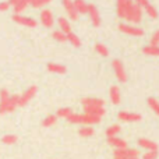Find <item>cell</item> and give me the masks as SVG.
<instances>
[{
  "label": "cell",
  "instance_id": "obj_21",
  "mask_svg": "<svg viewBox=\"0 0 159 159\" xmlns=\"http://www.w3.org/2000/svg\"><path fill=\"white\" fill-rule=\"evenodd\" d=\"M74 3V7L77 10L78 14H87L88 13V4L84 2V0H73Z\"/></svg>",
  "mask_w": 159,
  "mask_h": 159
},
{
  "label": "cell",
  "instance_id": "obj_41",
  "mask_svg": "<svg viewBox=\"0 0 159 159\" xmlns=\"http://www.w3.org/2000/svg\"><path fill=\"white\" fill-rule=\"evenodd\" d=\"M113 159H140V158H117V157H113Z\"/></svg>",
  "mask_w": 159,
  "mask_h": 159
},
{
  "label": "cell",
  "instance_id": "obj_2",
  "mask_svg": "<svg viewBox=\"0 0 159 159\" xmlns=\"http://www.w3.org/2000/svg\"><path fill=\"white\" fill-rule=\"evenodd\" d=\"M36 92H38V87H35V85H32V87L27 88V89H25L24 92L20 95L18 106H25V105H27L28 102H30L31 99H32L34 96L36 95Z\"/></svg>",
  "mask_w": 159,
  "mask_h": 159
},
{
  "label": "cell",
  "instance_id": "obj_22",
  "mask_svg": "<svg viewBox=\"0 0 159 159\" xmlns=\"http://www.w3.org/2000/svg\"><path fill=\"white\" fill-rule=\"evenodd\" d=\"M18 99H20V95H10V101H8L7 113L14 112V110L18 107Z\"/></svg>",
  "mask_w": 159,
  "mask_h": 159
},
{
  "label": "cell",
  "instance_id": "obj_6",
  "mask_svg": "<svg viewBox=\"0 0 159 159\" xmlns=\"http://www.w3.org/2000/svg\"><path fill=\"white\" fill-rule=\"evenodd\" d=\"M119 30L123 34H127V35H133V36H143L144 31L138 27H133V25L129 24H120L119 25Z\"/></svg>",
  "mask_w": 159,
  "mask_h": 159
},
{
  "label": "cell",
  "instance_id": "obj_19",
  "mask_svg": "<svg viewBox=\"0 0 159 159\" xmlns=\"http://www.w3.org/2000/svg\"><path fill=\"white\" fill-rule=\"evenodd\" d=\"M48 70L50 73H55V74H64L67 71L66 66L63 64H57V63H49L48 64Z\"/></svg>",
  "mask_w": 159,
  "mask_h": 159
},
{
  "label": "cell",
  "instance_id": "obj_28",
  "mask_svg": "<svg viewBox=\"0 0 159 159\" xmlns=\"http://www.w3.org/2000/svg\"><path fill=\"white\" fill-rule=\"evenodd\" d=\"M56 121H57V116H56V115H49V116H46V117L43 119L42 126H43V127H50V126H53Z\"/></svg>",
  "mask_w": 159,
  "mask_h": 159
},
{
  "label": "cell",
  "instance_id": "obj_32",
  "mask_svg": "<svg viewBox=\"0 0 159 159\" xmlns=\"http://www.w3.org/2000/svg\"><path fill=\"white\" fill-rule=\"evenodd\" d=\"M95 50H96L98 55L103 56V57H107V56H109V50H107V48L105 46L103 43H96L95 45Z\"/></svg>",
  "mask_w": 159,
  "mask_h": 159
},
{
  "label": "cell",
  "instance_id": "obj_29",
  "mask_svg": "<svg viewBox=\"0 0 159 159\" xmlns=\"http://www.w3.org/2000/svg\"><path fill=\"white\" fill-rule=\"evenodd\" d=\"M52 36H53V39H55V41L60 42V43H63V42H67V35L64 32H61L60 30L55 31V32L52 34Z\"/></svg>",
  "mask_w": 159,
  "mask_h": 159
},
{
  "label": "cell",
  "instance_id": "obj_8",
  "mask_svg": "<svg viewBox=\"0 0 159 159\" xmlns=\"http://www.w3.org/2000/svg\"><path fill=\"white\" fill-rule=\"evenodd\" d=\"M138 151L134 148H123V149H115L113 152V157H117V158H138Z\"/></svg>",
  "mask_w": 159,
  "mask_h": 159
},
{
  "label": "cell",
  "instance_id": "obj_26",
  "mask_svg": "<svg viewBox=\"0 0 159 159\" xmlns=\"http://www.w3.org/2000/svg\"><path fill=\"white\" fill-rule=\"evenodd\" d=\"M93 129L91 126H82L81 129L78 130V134L81 135V137H92L93 135Z\"/></svg>",
  "mask_w": 159,
  "mask_h": 159
},
{
  "label": "cell",
  "instance_id": "obj_1",
  "mask_svg": "<svg viewBox=\"0 0 159 159\" xmlns=\"http://www.w3.org/2000/svg\"><path fill=\"white\" fill-rule=\"evenodd\" d=\"M134 2L133 0H116V13L120 18L127 20L130 10H131Z\"/></svg>",
  "mask_w": 159,
  "mask_h": 159
},
{
  "label": "cell",
  "instance_id": "obj_12",
  "mask_svg": "<svg viewBox=\"0 0 159 159\" xmlns=\"http://www.w3.org/2000/svg\"><path fill=\"white\" fill-rule=\"evenodd\" d=\"M88 16L91 18V22L93 24V27H99L101 25V16H99L98 8L93 4H88Z\"/></svg>",
  "mask_w": 159,
  "mask_h": 159
},
{
  "label": "cell",
  "instance_id": "obj_33",
  "mask_svg": "<svg viewBox=\"0 0 159 159\" xmlns=\"http://www.w3.org/2000/svg\"><path fill=\"white\" fill-rule=\"evenodd\" d=\"M144 10H145V13L148 14L149 18H154V20H155V18H158V10L151 4V3H149V4L147 6V7L144 8Z\"/></svg>",
  "mask_w": 159,
  "mask_h": 159
},
{
  "label": "cell",
  "instance_id": "obj_42",
  "mask_svg": "<svg viewBox=\"0 0 159 159\" xmlns=\"http://www.w3.org/2000/svg\"><path fill=\"white\" fill-rule=\"evenodd\" d=\"M32 2H34V0H28V3H30V4H32Z\"/></svg>",
  "mask_w": 159,
  "mask_h": 159
},
{
  "label": "cell",
  "instance_id": "obj_13",
  "mask_svg": "<svg viewBox=\"0 0 159 159\" xmlns=\"http://www.w3.org/2000/svg\"><path fill=\"white\" fill-rule=\"evenodd\" d=\"M101 121V117L93 115H88V113H84V115H80V124H84V126H92V124H98Z\"/></svg>",
  "mask_w": 159,
  "mask_h": 159
},
{
  "label": "cell",
  "instance_id": "obj_27",
  "mask_svg": "<svg viewBox=\"0 0 159 159\" xmlns=\"http://www.w3.org/2000/svg\"><path fill=\"white\" fill-rule=\"evenodd\" d=\"M120 126L119 124H113V126H110L109 129L106 130V135H107V138L109 137H117V134L120 133Z\"/></svg>",
  "mask_w": 159,
  "mask_h": 159
},
{
  "label": "cell",
  "instance_id": "obj_34",
  "mask_svg": "<svg viewBox=\"0 0 159 159\" xmlns=\"http://www.w3.org/2000/svg\"><path fill=\"white\" fill-rule=\"evenodd\" d=\"M71 113H74V112H73L70 107H61V109L57 110L56 116H57V117H61V119H67L70 115H71Z\"/></svg>",
  "mask_w": 159,
  "mask_h": 159
},
{
  "label": "cell",
  "instance_id": "obj_31",
  "mask_svg": "<svg viewBox=\"0 0 159 159\" xmlns=\"http://www.w3.org/2000/svg\"><path fill=\"white\" fill-rule=\"evenodd\" d=\"M147 103H148V106L155 112V115L159 116V101H158V99H155V98H148Z\"/></svg>",
  "mask_w": 159,
  "mask_h": 159
},
{
  "label": "cell",
  "instance_id": "obj_15",
  "mask_svg": "<svg viewBox=\"0 0 159 159\" xmlns=\"http://www.w3.org/2000/svg\"><path fill=\"white\" fill-rule=\"evenodd\" d=\"M84 113L102 117V116L106 113V110H105V106H85L84 107Z\"/></svg>",
  "mask_w": 159,
  "mask_h": 159
},
{
  "label": "cell",
  "instance_id": "obj_5",
  "mask_svg": "<svg viewBox=\"0 0 159 159\" xmlns=\"http://www.w3.org/2000/svg\"><path fill=\"white\" fill-rule=\"evenodd\" d=\"M117 117H119V120L126 121V123H135V121L141 120V115H138V113L127 112V110H121V112H119Z\"/></svg>",
  "mask_w": 159,
  "mask_h": 159
},
{
  "label": "cell",
  "instance_id": "obj_3",
  "mask_svg": "<svg viewBox=\"0 0 159 159\" xmlns=\"http://www.w3.org/2000/svg\"><path fill=\"white\" fill-rule=\"evenodd\" d=\"M112 67H113V71H115V74H116V78H117L120 82H126L127 81V73H126V70H124L123 63H121L120 60H117V59H115V60L112 61Z\"/></svg>",
  "mask_w": 159,
  "mask_h": 159
},
{
  "label": "cell",
  "instance_id": "obj_37",
  "mask_svg": "<svg viewBox=\"0 0 159 159\" xmlns=\"http://www.w3.org/2000/svg\"><path fill=\"white\" fill-rule=\"evenodd\" d=\"M158 43H159V30L155 31L154 35L151 36V45H154V46H158Z\"/></svg>",
  "mask_w": 159,
  "mask_h": 159
},
{
  "label": "cell",
  "instance_id": "obj_11",
  "mask_svg": "<svg viewBox=\"0 0 159 159\" xmlns=\"http://www.w3.org/2000/svg\"><path fill=\"white\" fill-rule=\"evenodd\" d=\"M8 101H10V93H8L7 89H4V88H3V89L0 91V115L7 113Z\"/></svg>",
  "mask_w": 159,
  "mask_h": 159
},
{
  "label": "cell",
  "instance_id": "obj_38",
  "mask_svg": "<svg viewBox=\"0 0 159 159\" xmlns=\"http://www.w3.org/2000/svg\"><path fill=\"white\" fill-rule=\"evenodd\" d=\"M134 4H137L140 8H145L149 4V0H134Z\"/></svg>",
  "mask_w": 159,
  "mask_h": 159
},
{
  "label": "cell",
  "instance_id": "obj_30",
  "mask_svg": "<svg viewBox=\"0 0 159 159\" xmlns=\"http://www.w3.org/2000/svg\"><path fill=\"white\" fill-rule=\"evenodd\" d=\"M30 6V3H28V0H21V2L18 3V4L14 6V13L16 14H21L22 11L25 10V8Z\"/></svg>",
  "mask_w": 159,
  "mask_h": 159
},
{
  "label": "cell",
  "instance_id": "obj_10",
  "mask_svg": "<svg viewBox=\"0 0 159 159\" xmlns=\"http://www.w3.org/2000/svg\"><path fill=\"white\" fill-rule=\"evenodd\" d=\"M63 7H64V10H66L67 16L70 17V20H73V21H77L80 14L77 13V10H75L73 0H63Z\"/></svg>",
  "mask_w": 159,
  "mask_h": 159
},
{
  "label": "cell",
  "instance_id": "obj_14",
  "mask_svg": "<svg viewBox=\"0 0 159 159\" xmlns=\"http://www.w3.org/2000/svg\"><path fill=\"white\" fill-rule=\"evenodd\" d=\"M107 144H109L110 147H113L115 149L127 148V143L123 140V138H119V137H109L107 138Z\"/></svg>",
  "mask_w": 159,
  "mask_h": 159
},
{
  "label": "cell",
  "instance_id": "obj_4",
  "mask_svg": "<svg viewBox=\"0 0 159 159\" xmlns=\"http://www.w3.org/2000/svg\"><path fill=\"white\" fill-rule=\"evenodd\" d=\"M13 21H16L17 24H20V25L30 27V28H35L36 25H38V22H36L34 18H31V17L21 16V14H14V16H13Z\"/></svg>",
  "mask_w": 159,
  "mask_h": 159
},
{
  "label": "cell",
  "instance_id": "obj_18",
  "mask_svg": "<svg viewBox=\"0 0 159 159\" xmlns=\"http://www.w3.org/2000/svg\"><path fill=\"white\" fill-rule=\"evenodd\" d=\"M109 95H110V101H112L113 105H119V103H120V89H119V87H116V85L110 87Z\"/></svg>",
  "mask_w": 159,
  "mask_h": 159
},
{
  "label": "cell",
  "instance_id": "obj_23",
  "mask_svg": "<svg viewBox=\"0 0 159 159\" xmlns=\"http://www.w3.org/2000/svg\"><path fill=\"white\" fill-rule=\"evenodd\" d=\"M144 55L147 56H159V46H154V45H148V46L143 48Z\"/></svg>",
  "mask_w": 159,
  "mask_h": 159
},
{
  "label": "cell",
  "instance_id": "obj_7",
  "mask_svg": "<svg viewBox=\"0 0 159 159\" xmlns=\"http://www.w3.org/2000/svg\"><path fill=\"white\" fill-rule=\"evenodd\" d=\"M143 18V8H140L137 4H133L131 10H130L129 16H127V21L134 22V24H138Z\"/></svg>",
  "mask_w": 159,
  "mask_h": 159
},
{
  "label": "cell",
  "instance_id": "obj_9",
  "mask_svg": "<svg viewBox=\"0 0 159 159\" xmlns=\"http://www.w3.org/2000/svg\"><path fill=\"white\" fill-rule=\"evenodd\" d=\"M41 24L46 28L53 27V24H55V18H53V13L50 10L43 8V10L41 11Z\"/></svg>",
  "mask_w": 159,
  "mask_h": 159
},
{
  "label": "cell",
  "instance_id": "obj_17",
  "mask_svg": "<svg viewBox=\"0 0 159 159\" xmlns=\"http://www.w3.org/2000/svg\"><path fill=\"white\" fill-rule=\"evenodd\" d=\"M82 106H105V102L99 98H84L81 101Z\"/></svg>",
  "mask_w": 159,
  "mask_h": 159
},
{
  "label": "cell",
  "instance_id": "obj_20",
  "mask_svg": "<svg viewBox=\"0 0 159 159\" xmlns=\"http://www.w3.org/2000/svg\"><path fill=\"white\" fill-rule=\"evenodd\" d=\"M57 24H59V28H60L61 32H64L67 35V34L71 32V25H70L69 20L63 18V17H60V18L57 20Z\"/></svg>",
  "mask_w": 159,
  "mask_h": 159
},
{
  "label": "cell",
  "instance_id": "obj_25",
  "mask_svg": "<svg viewBox=\"0 0 159 159\" xmlns=\"http://www.w3.org/2000/svg\"><path fill=\"white\" fill-rule=\"evenodd\" d=\"M67 42H70V43H71L73 46H75V48H80V46H81V39H80L74 32L67 34Z\"/></svg>",
  "mask_w": 159,
  "mask_h": 159
},
{
  "label": "cell",
  "instance_id": "obj_36",
  "mask_svg": "<svg viewBox=\"0 0 159 159\" xmlns=\"http://www.w3.org/2000/svg\"><path fill=\"white\" fill-rule=\"evenodd\" d=\"M157 158H158V151H147L143 157V159H157Z\"/></svg>",
  "mask_w": 159,
  "mask_h": 159
},
{
  "label": "cell",
  "instance_id": "obj_16",
  "mask_svg": "<svg viewBox=\"0 0 159 159\" xmlns=\"http://www.w3.org/2000/svg\"><path fill=\"white\" fill-rule=\"evenodd\" d=\"M138 145H140L141 148L147 149V151H158V144L148 140V138H140V140H138Z\"/></svg>",
  "mask_w": 159,
  "mask_h": 159
},
{
  "label": "cell",
  "instance_id": "obj_39",
  "mask_svg": "<svg viewBox=\"0 0 159 159\" xmlns=\"http://www.w3.org/2000/svg\"><path fill=\"white\" fill-rule=\"evenodd\" d=\"M10 8V3L8 2H0V11H7Z\"/></svg>",
  "mask_w": 159,
  "mask_h": 159
},
{
  "label": "cell",
  "instance_id": "obj_24",
  "mask_svg": "<svg viewBox=\"0 0 159 159\" xmlns=\"http://www.w3.org/2000/svg\"><path fill=\"white\" fill-rule=\"evenodd\" d=\"M17 141H18V137L14 134H6L2 137V143L6 144V145H13V144H16Z\"/></svg>",
  "mask_w": 159,
  "mask_h": 159
},
{
  "label": "cell",
  "instance_id": "obj_35",
  "mask_svg": "<svg viewBox=\"0 0 159 159\" xmlns=\"http://www.w3.org/2000/svg\"><path fill=\"white\" fill-rule=\"evenodd\" d=\"M50 2H52V0H34L31 6H32V7H35V8H41V7H43V6L49 4Z\"/></svg>",
  "mask_w": 159,
  "mask_h": 159
},
{
  "label": "cell",
  "instance_id": "obj_40",
  "mask_svg": "<svg viewBox=\"0 0 159 159\" xmlns=\"http://www.w3.org/2000/svg\"><path fill=\"white\" fill-rule=\"evenodd\" d=\"M20 2H21V0H8V3H10V6H13V7H14V6H16V4H18Z\"/></svg>",
  "mask_w": 159,
  "mask_h": 159
}]
</instances>
